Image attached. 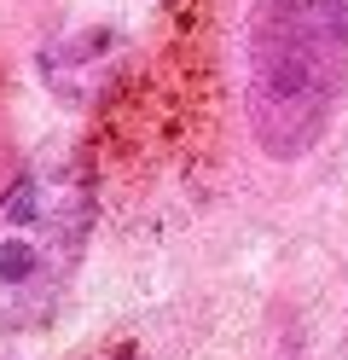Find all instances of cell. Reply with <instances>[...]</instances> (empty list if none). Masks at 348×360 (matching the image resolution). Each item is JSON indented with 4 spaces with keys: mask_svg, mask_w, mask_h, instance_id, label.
<instances>
[{
    "mask_svg": "<svg viewBox=\"0 0 348 360\" xmlns=\"http://www.w3.org/2000/svg\"><path fill=\"white\" fill-rule=\"evenodd\" d=\"M348 35L337 0H255L250 12V128L267 157L314 151L342 99Z\"/></svg>",
    "mask_w": 348,
    "mask_h": 360,
    "instance_id": "cell-1",
    "label": "cell"
},
{
    "mask_svg": "<svg viewBox=\"0 0 348 360\" xmlns=\"http://www.w3.org/2000/svg\"><path fill=\"white\" fill-rule=\"evenodd\" d=\"M337 18H342V35H348V0H337Z\"/></svg>",
    "mask_w": 348,
    "mask_h": 360,
    "instance_id": "cell-3",
    "label": "cell"
},
{
    "mask_svg": "<svg viewBox=\"0 0 348 360\" xmlns=\"http://www.w3.org/2000/svg\"><path fill=\"white\" fill-rule=\"evenodd\" d=\"M93 233L82 157H41L0 192V331H41L64 308Z\"/></svg>",
    "mask_w": 348,
    "mask_h": 360,
    "instance_id": "cell-2",
    "label": "cell"
},
{
    "mask_svg": "<svg viewBox=\"0 0 348 360\" xmlns=\"http://www.w3.org/2000/svg\"><path fill=\"white\" fill-rule=\"evenodd\" d=\"M122 360H139V354H122Z\"/></svg>",
    "mask_w": 348,
    "mask_h": 360,
    "instance_id": "cell-4",
    "label": "cell"
}]
</instances>
